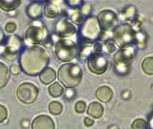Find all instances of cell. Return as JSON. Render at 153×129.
I'll use <instances>...</instances> for the list:
<instances>
[{"mask_svg": "<svg viewBox=\"0 0 153 129\" xmlns=\"http://www.w3.org/2000/svg\"><path fill=\"white\" fill-rule=\"evenodd\" d=\"M21 70L29 76L39 75L50 63L48 51L40 46H29L22 49L19 56Z\"/></svg>", "mask_w": 153, "mask_h": 129, "instance_id": "cell-1", "label": "cell"}, {"mask_svg": "<svg viewBox=\"0 0 153 129\" xmlns=\"http://www.w3.org/2000/svg\"><path fill=\"white\" fill-rule=\"evenodd\" d=\"M58 79L66 88L72 89L79 85L82 79V71L75 63L62 64L58 70Z\"/></svg>", "mask_w": 153, "mask_h": 129, "instance_id": "cell-2", "label": "cell"}, {"mask_svg": "<svg viewBox=\"0 0 153 129\" xmlns=\"http://www.w3.org/2000/svg\"><path fill=\"white\" fill-rule=\"evenodd\" d=\"M111 39L120 49L128 48L135 43L136 31L134 30L132 25L128 23H122L117 26L111 32Z\"/></svg>", "mask_w": 153, "mask_h": 129, "instance_id": "cell-3", "label": "cell"}, {"mask_svg": "<svg viewBox=\"0 0 153 129\" xmlns=\"http://www.w3.org/2000/svg\"><path fill=\"white\" fill-rule=\"evenodd\" d=\"M49 38V32L46 25L40 20H33L27 28L24 35L26 42L30 46H36L43 43Z\"/></svg>", "mask_w": 153, "mask_h": 129, "instance_id": "cell-4", "label": "cell"}, {"mask_svg": "<svg viewBox=\"0 0 153 129\" xmlns=\"http://www.w3.org/2000/svg\"><path fill=\"white\" fill-rule=\"evenodd\" d=\"M56 58L62 62H69L75 59L79 53V47L76 43L71 39H61L54 49Z\"/></svg>", "mask_w": 153, "mask_h": 129, "instance_id": "cell-5", "label": "cell"}, {"mask_svg": "<svg viewBox=\"0 0 153 129\" xmlns=\"http://www.w3.org/2000/svg\"><path fill=\"white\" fill-rule=\"evenodd\" d=\"M135 53V49L132 46L120 49L117 51L114 56V67L117 73L119 75H126L128 73Z\"/></svg>", "mask_w": 153, "mask_h": 129, "instance_id": "cell-6", "label": "cell"}, {"mask_svg": "<svg viewBox=\"0 0 153 129\" xmlns=\"http://www.w3.org/2000/svg\"><path fill=\"white\" fill-rule=\"evenodd\" d=\"M23 49V40L17 35L9 36L5 43L0 46V55L7 61L13 62L19 56Z\"/></svg>", "mask_w": 153, "mask_h": 129, "instance_id": "cell-7", "label": "cell"}, {"mask_svg": "<svg viewBox=\"0 0 153 129\" xmlns=\"http://www.w3.org/2000/svg\"><path fill=\"white\" fill-rule=\"evenodd\" d=\"M102 30L97 20V18L94 16H89L85 19L83 22L80 27L79 34L82 39L94 41L98 39L101 36Z\"/></svg>", "mask_w": 153, "mask_h": 129, "instance_id": "cell-8", "label": "cell"}, {"mask_svg": "<svg viewBox=\"0 0 153 129\" xmlns=\"http://www.w3.org/2000/svg\"><path fill=\"white\" fill-rule=\"evenodd\" d=\"M39 95V89L31 82H23L17 89V98L24 105L33 104Z\"/></svg>", "mask_w": 153, "mask_h": 129, "instance_id": "cell-9", "label": "cell"}, {"mask_svg": "<svg viewBox=\"0 0 153 129\" xmlns=\"http://www.w3.org/2000/svg\"><path fill=\"white\" fill-rule=\"evenodd\" d=\"M79 47V53L78 56L80 60L85 61L88 60L91 56H93L95 53H101L103 50V47L100 42L97 41H90L82 39L80 41Z\"/></svg>", "mask_w": 153, "mask_h": 129, "instance_id": "cell-10", "label": "cell"}, {"mask_svg": "<svg viewBox=\"0 0 153 129\" xmlns=\"http://www.w3.org/2000/svg\"><path fill=\"white\" fill-rule=\"evenodd\" d=\"M108 65L109 62L107 59L102 54V52L94 54L87 61V66L90 71L97 75L105 73L108 69Z\"/></svg>", "mask_w": 153, "mask_h": 129, "instance_id": "cell-11", "label": "cell"}, {"mask_svg": "<svg viewBox=\"0 0 153 129\" xmlns=\"http://www.w3.org/2000/svg\"><path fill=\"white\" fill-rule=\"evenodd\" d=\"M55 34L60 39H66L72 37L76 33V27L66 17H62L55 23Z\"/></svg>", "mask_w": 153, "mask_h": 129, "instance_id": "cell-12", "label": "cell"}, {"mask_svg": "<svg viewBox=\"0 0 153 129\" xmlns=\"http://www.w3.org/2000/svg\"><path fill=\"white\" fill-rule=\"evenodd\" d=\"M96 18L103 31H109L110 30H112L118 21L117 14L109 9L100 11Z\"/></svg>", "mask_w": 153, "mask_h": 129, "instance_id": "cell-13", "label": "cell"}, {"mask_svg": "<svg viewBox=\"0 0 153 129\" xmlns=\"http://www.w3.org/2000/svg\"><path fill=\"white\" fill-rule=\"evenodd\" d=\"M62 1H46V5L43 9L44 16L48 19H55L62 15L63 9L61 7Z\"/></svg>", "mask_w": 153, "mask_h": 129, "instance_id": "cell-14", "label": "cell"}, {"mask_svg": "<svg viewBox=\"0 0 153 129\" xmlns=\"http://www.w3.org/2000/svg\"><path fill=\"white\" fill-rule=\"evenodd\" d=\"M31 129H55V125L50 116L46 114H40L33 119Z\"/></svg>", "mask_w": 153, "mask_h": 129, "instance_id": "cell-15", "label": "cell"}, {"mask_svg": "<svg viewBox=\"0 0 153 129\" xmlns=\"http://www.w3.org/2000/svg\"><path fill=\"white\" fill-rule=\"evenodd\" d=\"M43 4L40 2H31L27 7V15L29 16L31 19L33 20H38V19H39L41 17V15L43 14Z\"/></svg>", "mask_w": 153, "mask_h": 129, "instance_id": "cell-16", "label": "cell"}, {"mask_svg": "<svg viewBox=\"0 0 153 129\" xmlns=\"http://www.w3.org/2000/svg\"><path fill=\"white\" fill-rule=\"evenodd\" d=\"M95 96L99 101L103 103H107L113 97V91L108 86H100L99 88H97L95 92Z\"/></svg>", "mask_w": 153, "mask_h": 129, "instance_id": "cell-17", "label": "cell"}, {"mask_svg": "<svg viewBox=\"0 0 153 129\" xmlns=\"http://www.w3.org/2000/svg\"><path fill=\"white\" fill-rule=\"evenodd\" d=\"M64 13V17L67 19L69 18L71 19V22L76 24V25H82L83 22V16L82 15L81 11L78 8H72V9H68V10H63Z\"/></svg>", "mask_w": 153, "mask_h": 129, "instance_id": "cell-18", "label": "cell"}, {"mask_svg": "<svg viewBox=\"0 0 153 129\" xmlns=\"http://www.w3.org/2000/svg\"><path fill=\"white\" fill-rule=\"evenodd\" d=\"M87 113L94 119H99L104 114V107L99 103L93 102L88 105Z\"/></svg>", "mask_w": 153, "mask_h": 129, "instance_id": "cell-19", "label": "cell"}, {"mask_svg": "<svg viewBox=\"0 0 153 129\" xmlns=\"http://www.w3.org/2000/svg\"><path fill=\"white\" fill-rule=\"evenodd\" d=\"M39 81L43 84H50L56 79V73L52 68L47 67L39 75Z\"/></svg>", "mask_w": 153, "mask_h": 129, "instance_id": "cell-20", "label": "cell"}, {"mask_svg": "<svg viewBox=\"0 0 153 129\" xmlns=\"http://www.w3.org/2000/svg\"><path fill=\"white\" fill-rule=\"evenodd\" d=\"M21 4V0H0V8L3 11L10 12L17 9Z\"/></svg>", "mask_w": 153, "mask_h": 129, "instance_id": "cell-21", "label": "cell"}, {"mask_svg": "<svg viewBox=\"0 0 153 129\" xmlns=\"http://www.w3.org/2000/svg\"><path fill=\"white\" fill-rule=\"evenodd\" d=\"M9 79V70L7 66L0 62V89L4 88Z\"/></svg>", "mask_w": 153, "mask_h": 129, "instance_id": "cell-22", "label": "cell"}, {"mask_svg": "<svg viewBox=\"0 0 153 129\" xmlns=\"http://www.w3.org/2000/svg\"><path fill=\"white\" fill-rule=\"evenodd\" d=\"M63 87L59 82H54L49 87V93L53 98H58L63 93Z\"/></svg>", "mask_w": 153, "mask_h": 129, "instance_id": "cell-23", "label": "cell"}, {"mask_svg": "<svg viewBox=\"0 0 153 129\" xmlns=\"http://www.w3.org/2000/svg\"><path fill=\"white\" fill-rule=\"evenodd\" d=\"M141 68L147 75H153V57H147L142 62Z\"/></svg>", "mask_w": 153, "mask_h": 129, "instance_id": "cell-24", "label": "cell"}, {"mask_svg": "<svg viewBox=\"0 0 153 129\" xmlns=\"http://www.w3.org/2000/svg\"><path fill=\"white\" fill-rule=\"evenodd\" d=\"M122 16L126 19H134L137 16V10L134 6H128L122 11Z\"/></svg>", "mask_w": 153, "mask_h": 129, "instance_id": "cell-25", "label": "cell"}, {"mask_svg": "<svg viewBox=\"0 0 153 129\" xmlns=\"http://www.w3.org/2000/svg\"><path fill=\"white\" fill-rule=\"evenodd\" d=\"M49 111L51 113L54 114V116H59L62 112V105L59 102L53 101L49 105Z\"/></svg>", "mask_w": 153, "mask_h": 129, "instance_id": "cell-26", "label": "cell"}, {"mask_svg": "<svg viewBox=\"0 0 153 129\" xmlns=\"http://www.w3.org/2000/svg\"><path fill=\"white\" fill-rule=\"evenodd\" d=\"M147 41V37L146 34L142 31H137L136 32V39H135V42L137 43V45L138 48L140 49H144L145 44Z\"/></svg>", "mask_w": 153, "mask_h": 129, "instance_id": "cell-27", "label": "cell"}, {"mask_svg": "<svg viewBox=\"0 0 153 129\" xmlns=\"http://www.w3.org/2000/svg\"><path fill=\"white\" fill-rule=\"evenodd\" d=\"M148 124L147 121H145L142 118H137L133 121L131 124L130 129H148Z\"/></svg>", "mask_w": 153, "mask_h": 129, "instance_id": "cell-28", "label": "cell"}, {"mask_svg": "<svg viewBox=\"0 0 153 129\" xmlns=\"http://www.w3.org/2000/svg\"><path fill=\"white\" fill-rule=\"evenodd\" d=\"M79 10L81 11L82 15L83 17L87 18V17H89L90 13H91V11H92V7H91V5L88 4V3H82V6L80 7V9H79Z\"/></svg>", "mask_w": 153, "mask_h": 129, "instance_id": "cell-29", "label": "cell"}, {"mask_svg": "<svg viewBox=\"0 0 153 129\" xmlns=\"http://www.w3.org/2000/svg\"><path fill=\"white\" fill-rule=\"evenodd\" d=\"M86 109V104L83 101H79L74 105V110L78 113H82Z\"/></svg>", "mask_w": 153, "mask_h": 129, "instance_id": "cell-30", "label": "cell"}, {"mask_svg": "<svg viewBox=\"0 0 153 129\" xmlns=\"http://www.w3.org/2000/svg\"><path fill=\"white\" fill-rule=\"evenodd\" d=\"M7 108L0 105V123H3L4 121H6V119L7 118Z\"/></svg>", "mask_w": 153, "mask_h": 129, "instance_id": "cell-31", "label": "cell"}, {"mask_svg": "<svg viewBox=\"0 0 153 129\" xmlns=\"http://www.w3.org/2000/svg\"><path fill=\"white\" fill-rule=\"evenodd\" d=\"M83 2L81 0H68L66 1V4L68 6H70L71 8H79Z\"/></svg>", "mask_w": 153, "mask_h": 129, "instance_id": "cell-32", "label": "cell"}, {"mask_svg": "<svg viewBox=\"0 0 153 129\" xmlns=\"http://www.w3.org/2000/svg\"><path fill=\"white\" fill-rule=\"evenodd\" d=\"M105 50L107 53H112L113 51L116 50V44L113 41H108L105 44Z\"/></svg>", "mask_w": 153, "mask_h": 129, "instance_id": "cell-33", "label": "cell"}, {"mask_svg": "<svg viewBox=\"0 0 153 129\" xmlns=\"http://www.w3.org/2000/svg\"><path fill=\"white\" fill-rule=\"evenodd\" d=\"M16 28H17V25L14 22H8L5 27V30L7 33H13L16 30Z\"/></svg>", "mask_w": 153, "mask_h": 129, "instance_id": "cell-34", "label": "cell"}, {"mask_svg": "<svg viewBox=\"0 0 153 129\" xmlns=\"http://www.w3.org/2000/svg\"><path fill=\"white\" fill-rule=\"evenodd\" d=\"M9 69H10L11 73L14 74V75H18V74H19L21 73V68L18 64H12Z\"/></svg>", "mask_w": 153, "mask_h": 129, "instance_id": "cell-35", "label": "cell"}, {"mask_svg": "<svg viewBox=\"0 0 153 129\" xmlns=\"http://www.w3.org/2000/svg\"><path fill=\"white\" fill-rule=\"evenodd\" d=\"M74 90H72V89H69V90H67L66 91V93H65V98H67L68 100H71V99H73V98H74Z\"/></svg>", "mask_w": 153, "mask_h": 129, "instance_id": "cell-36", "label": "cell"}, {"mask_svg": "<svg viewBox=\"0 0 153 129\" xmlns=\"http://www.w3.org/2000/svg\"><path fill=\"white\" fill-rule=\"evenodd\" d=\"M147 124H148V127L149 129H153V113L149 116V120H148Z\"/></svg>", "mask_w": 153, "mask_h": 129, "instance_id": "cell-37", "label": "cell"}, {"mask_svg": "<svg viewBox=\"0 0 153 129\" xmlns=\"http://www.w3.org/2000/svg\"><path fill=\"white\" fill-rule=\"evenodd\" d=\"M6 40V37H5V33L4 31L2 30V28L0 27V46H1L3 43L5 42Z\"/></svg>", "mask_w": 153, "mask_h": 129, "instance_id": "cell-38", "label": "cell"}, {"mask_svg": "<svg viewBox=\"0 0 153 129\" xmlns=\"http://www.w3.org/2000/svg\"><path fill=\"white\" fill-rule=\"evenodd\" d=\"M83 124L85 125V126H92L94 125V120L88 117H85V120H83Z\"/></svg>", "mask_w": 153, "mask_h": 129, "instance_id": "cell-39", "label": "cell"}, {"mask_svg": "<svg viewBox=\"0 0 153 129\" xmlns=\"http://www.w3.org/2000/svg\"><path fill=\"white\" fill-rule=\"evenodd\" d=\"M22 126L23 127H27V126H29V122H27V120L22 121Z\"/></svg>", "mask_w": 153, "mask_h": 129, "instance_id": "cell-40", "label": "cell"}, {"mask_svg": "<svg viewBox=\"0 0 153 129\" xmlns=\"http://www.w3.org/2000/svg\"><path fill=\"white\" fill-rule=\"evenodd\" d=\"M108 129H118V127L117 125H111L108 127Z\"/></svg>", "mask_w": 153, "mask_h": 129, "instance_id": "cell-41", "label": "cell"}]
</instances>
